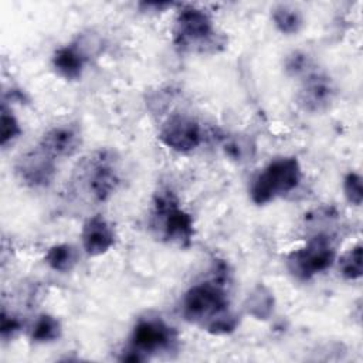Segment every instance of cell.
Returning a JSON list of instances; mask_svg holds the SVG:
<instances>
[{"label":"cell","mask_w":363,"mask_h":363,"mask_svg":"<svg viewBox=\"0 0 363 363\" xmlns=\"http://www.w3.org/2000/svg\"><path fill=\"white\" fill-rule=\"evenodd\" d=\"M121 182L118 159L109 150H96L79 163L74 183L94 203L106 201Z\"/></svg>","instance_id":"cell-1"},{"label":"cell","mask_w":363,"mask_h":363,"mask_svg":"<svg viewBox=\"0 0 363 363\" xmlns=\"http://www.w3.org/2000/svg\"><path fill=\"white\" fill-rule=\"evenodd\" d=\"M302 179L296 157H278L257 174L250 187L251 200L261 206L295 190Z\"/></svg>","instance_id":"cell-2"},{"label":"cell","mask_w":363,"mask_h":363,"mask_svg":"<svg viewBox=\"0 0 363 363\" xmlns=\"http://www.w3.org/2000/svg\"><path fill=\"white\" fill-rule=\"evenodd\" d=\"M153 227L170 244L189 247L194 235L191 216L184 211L174 194L169 190L159 191L153 200Z\"/></svg>","instance_id":"cell-3"},{"label":"cell","mask_w":363,"mask_h":363,"mask_svg":"<svg viewBox=\"0 0 363 363\" xmlns=\"http://www.w3.org/2000/svg\"><path fill=\"white\" fill-rule=\"evenodd\" d=\"M216 27L208 13L197 7L182 9L174 20L173 40L182 50L204 51L216 45Z\"/></svg>","instance_id":"cell-4"},{"label":"cell","mask_w":363,"mask_h":363,"mask_svg":"<svg viewBox=\"0 0 363 363\" xmlns=\"http://www.w3.org/2000/svg\"><path fill=\"white\" fill-rule=\"evenodd\" d=\"M228 296L221 284L216 281L200 282L189 288L182 301V311L187 320L208 323L227 313Z\"/></svg>","instance_id":"cell-5"},{"label":"cell","mask_w":363,"mask_h":363,"mask_svg":"<svg viewBox=\"0 0 363 363\" xmlns=\"http://www.w3.org/2000/svg\"><path fill=\"white\" fill-rule=\"evenodd\" d=\"M336 252L326 235L311 238L305 247L288 255L286 265L289 272L298 279H309L332 267Z\"/></svg>","instance_id":"cell-6"},{"label":"cell","mask_w":363,"mask_h":363,"mask_svg":"<svg viewBox=\"0 0 363 363\" xmlns=\"http://www.w3.org/2000/svg\"><path fill=\"white\" fill-rule=\"evenodd\" d=\"M177 340L176 330L159 318H142L130 333L129 347L149 359L150 354L169 350Z\"/></svg>","instance_id":"cell-7"},{"label":"cell","mask_w":363,"mask_h":363,"mask_svg":"<svg viewBox=\"0 0 363 363\" xmlns=\"http://www.w3.org/2000/svg\"><path fill=\"white\" fill-rule=\"evenodd\" d=\"M159 139L174 152L189 153L201 145L203 130L194 118L184 113H174L162 125Z\"/></svg>","instance_id":"cell-8"},{"label":"cell","mask_w":363,"mask_h":363,"mask_svg":"<svg viewBox=\"0 0 363 363\" xmlns=\"http://www.w3.org/2000/svg\"><path fill=\"white\" fill-rule=\"evenodd\" d=\"M55 160L40 146L21 155L16 163V174L28 187L48 186L55 176Z\"/></svg>","instance_id":"cell-9"},{"label":"cell","mask_w":363,"mask_h":363,"mask_svg":"<svg viewBox=\"0 0 363 363\" xmlns=\"http://www.w3.org/2000/svg\"><path fill=\"white\" fill-rule=\"evenodd\" d=\"M336 89L332 79L319 72H309L296 94L298 105L311 113L326 111L333 102Z\"/></svg>","instance_id":"cell-10"},{"label":"cell","mask_w":363,"mask_h":363,"mask_svg":"<svg viewBox=\"0 0 363 363\" xmlns=\"http://www.w3.org/2000/svg\"><path fill=\"white\" fill-rule=\"evenodd\" d=\"M82 143L81 129L74 123H62L50 128L40 139L38 145L54 159L69 157L77 153Z\"/></svg>","instance_id":"cell-11"},{"label":"cell","mask_w":363,"mask_h":363,"mask_svg":"<svg viewBox=\"0 0 363 363\" xmlns=\"http://www.w3.org/2000/svg\"><path fill=\"white\" fill-rule=\"evenodd\" d=\"M81 242L88 255L98 257L113 247L115 231L105 217L96 214L85 221L81 231Z\"/></svg>","instance_id":"cell-12"},{"label":"cell","mask_w":363,"mask_h":363,"mask_svg":"<svg viewBox=\"0 0 363 363\" xmlns=\"http://www.w3.org/2000/svg\"><path fill=\"white\" fill-rule=\"evenodd\" d=\"M88 55L78 44L62 45L52 55V67L55 72L65 79H78L84 71Z\"/></svg>","instance_id":"cell-13"},{"label":"cell","mask_w":363,"mask_h":363,"mask_svg":"<svg viewBox=\"0 0 363 363\" xmlns=\"http://www.w3.org/2000/svg\"><path fill=\"white\" fill-rule=\"evenodd\" d=\"M44 261L51 269L57 272H68L77 265V261H78L77 250L71 244L52 245L47 251Z\"/></svg>","instance_id":"cell-14"},{"label":"cell","mask_w":363,"mask_h":363,"mask_svg":"<svg viewBox=\"0 0 363 363\" xmlns=\"http://www.w3.org/2000/svg\"><path fill=\"white\" fill-rule=\"evenodd\" d=\"M272 21L278 31L291 35L296 34L302 27V14L298 9L288 4H278L272 9Z\"/></svg>","instance_id":"cell-15"},{"label":"cell","mask_w":363,"mask_h":363,"mask_svg":"<svg viewBox=\"0 0 363 363\" xmlns=\"http://www.w3.org/2000/svg\"><path fill=\"white\" fill-rule=\"evenodd\" d=\"M61 336L60 320L48 313L40 315L31 328V340L35 343H50Z\"/></svg>","instance_id":"cell-16"},{"label":"cell","mask_w":363,"mask_h":363,"mask_svg":"<svg viewBox=\"0 0 363 363\" xmlns=\"http://www.w3.org/2000/svg\"><path fill=\"white\" fill-rule=\"evenodd\" d=\"M339 271L342 277L347 281L359 279L363 274V251L362 245L357 244L347 252H345L339 259Z\"/></svg>","instance_id":"cell-17"},{"label":"cell","mask_w":363,"mask_h":363,"mask_svg":"<svg viewBox=\"0 0 363 363\" xmlns=\"http://www.w3.org/2000/svg\"><path fill=\"white\" fill-rule=\"evenodd\" d=\"M248 312L257 319H267L274 309V298L271 292L259 285L248 296Z\"/></svg>","instance_id":"cell-18"},{"label":"cell","mask_w":363,"mask_h":363,"mask_svg":"<svg viewBox=\"0 0 363 363\" xmlns=\"http://www.w3.org/2000/svg\"><path fill=\"white\" fill-rule=\"evenodd\" d=\"M21 135V128L11 112V109L7 108L6 104L1 106V116H0V145L6 147L9 143L14 142Z\"/></svg>","instance_id":"cell-19"},{"label":"cell","mask_w":363,"mask_h":363,"mask_svg":"<svg viewBox=\"0 0 363 363\" xmlns=\"http://www.w3.org/2000/svg\"><path fill=\"white\" fill-rule=\"evenodd\" d=\"M343 193L346 200L353 206H360L363 201V187L360 174L350 172L343 179Z\"/></svg>","instance_id":"cell-20"},{"label":"cell","mask_w":363,"mask_h":363,"mask_svg":"<svg viewBox=\"0 0 363 363\" xmlns=\"http://www.w3.org/2000/svg\"><path fill=\"white\" fill-rule=\"evenodd\" d=\"M285 69L292 77H306L311 71V60L306 54L295 51L291 55H288L285 61Z\"/></svg>","instance_id":"cell-21"},{"label":"cell","mask_w":363,"mask_h":363,"mask_svg":"<svg viewBox=\"0 0 363 363\" xmlns=\"http://www.w3.org/2000/svg\"><path fill=\"white\" fill-rule=\"evenodd\" d=\"M21 329V322L18 318L9 315L4 309L1 312V322H0V333L3 340L13 339Z\"/></svg>","instance_id":"cell-22"}]
</instances>
